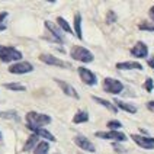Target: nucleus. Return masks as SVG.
<instances>
[{
	"label": "nucleus",
	"mask_w": 154,
	"mask_h": 154,
	"mask_svg": "<svg viewBox=\"0 0 154 154\" xmlns=\"http://www.w3.org/2000/svg\"><path fill=\"white\" fill-rule=\"evenodd\" d=\"M48 150H50V144L47 141H41V143H38V146L35 147L34 154H48Z\"/></svg>",
	"instance_id": "412c9836"
},
{
	"label": "nucleus",
	"mask_w": 154,
	"mask_h": 154,
	"mask_svg": "<svg viewBox=\"0 0 154 154\" xmlns=\"http://www.w3.org/2000/svg\"><path fill=\"white\" fill-rule=\"evenodd\" d=\"M26 121H28V125H31V127H44V125L51 122V118L45 113L28 112L26 113Z\"/></svg>",
	"instance_id": "7ed1b4c3"
},
{
	"label": "nucleus",
	"mask_w": 154,
	"mask_h": 154,
	"mask_svg": "<svg viewBox=\"0 0 154 154\" xmlns=\"http://www.w3.org/2000/svg\"><path fill=\"white\" fill-rule=\"evenodd\" d=\"M131 54L134 57H137V58H146L147 55H148V48H147L146 44L140 41V42H137L131 48Z\"/></svg>",
	"instance_id": "f8f14e48"
},
{
	"label": "nucleus",
	"mask_w": 154,
	"mask_h": 154,
	"mask_svg": "<svg viewBox=\"0 0 154 154\" xmlns=\"http://www.w3.org/2000/svg\"><path fill=\"white\" fill-rule=\"evenodd\" d=\"M92 99H93L94 102H97L99 105H102L103 108H108L111 112H113V113H116L118 112V108L115 106V105H112L109 100H106V99H102V97H97V96H92Z\"/></svg>",
	"instance_id": "dca6fc26"
},
{
	"label": "nucleus",
	"mask_w": 154,
	"mask_h": 154,
	"mask_svg": "<svg viewBox=\"0 0 154 154\" xmlns=\"http://www.w3.org/2000/svg\"><path fill=\"white\" fill-rule=\"evenodd\" d=\"M22 58V52L16 50L15 47H6V45H0V60L3 63H13V61H20Z\"/></svg>",
	"instance_id": "f257e3e1"
},
{
	"label": "nucleus",
	"mask_w": 154,
	"mask_h": 154,
	"mask_svg": "<svg viewBox=\"0 0 154 154\" xmlns=\"http://www.w3.org/2000/svg\"><path fill=\"white\" fill-rule=\"evenodd\" d=\"M28 128L31 129L35 135H38V137H42V138H45V140H48V141H55V137L52 135L50 131H47L45 128H42V127H31V125H28Z\"/></svg>",
	"instance_id": "4468645a"
},
{
	"label": "nucleus",
	"mask_w": 154,
	"mask_h": 154,
	"mask_svg": "<svg viewBox=\"0 0 154 154\" xmlns=\"http://www.w3.org/2000/svg\"><path fill=\"white\" fill-rule=\"evenodd\" d=\"M70 55L77 61H82V63H92L94 60L93 54L89 51L85 47H80V45H74L71 50H70Z\"/></svg>",
	"instance_id": "f03ea898"
},
{
	"label": "nucleus",
	"mask_w": 154,
	"mask_h": 154,
	"mask_svg": "<svg viewBox=\"0 0 154 154\" xmlns=\"http://www.w3.org/2000/svg\"><path fill=\"white\" fill-rule=\"evenodd\" d=\"M39 60L42 61V63H45V64H48V66H57V67H64V69L70 67V64H67L66 61L60 60V58L54 57L51 54H41L39 55Z\"/></svg>",
	"instance_id": "9d476101"
},
{
	"label": "nucleus",
	"mask_w": 154,
	"mask_h": 154,
	"mask_svg": "<svg viewBox=\"0 0 154 154\" xmlns=\"http://www.w3.org/2000/svg\"><path fill=\"white\" fill-rule=\"evenodd\" d=\"M8 16H9L8 12H2L0 13V31H6V28H8L6 19H8Z\"/></svg>",
	"instance_id": "b1692460"
},
{
	"label": "nucleus",
	"mask_w": 154,
	"mask_h": 154,
	"mask_svg": "<svg viewBox=\"0 0 154 154\" xmlns=\"http://www.w3.org/2000/svg\"><path fill=\"white\" fill-rule=\"evenodd\" d=\"M113 147H115V150H116V151H124V148H122L121 146H118V144H113Z\"/></svg>",
	"instance_id": "2f4dec72"
},
{
	"label": "nucleus",
	"mask_w": 154,
	"mask_h": 154,
	"mask_svg": "<svg viewBox=\"0 0 154 154\" xmlns=\"http://www.w3.org/2000/svg\"><path fill=\"white\" fill-rule=\"evenodd\" d=\"M132 141L137 144V146L143 147L146 150H151L154 148V138L153 137H144V135H137V134H131Z\"/></svg>",
	"instance_id": "6e6552de"
},
{
	"label": "nucleus",
	"mask_w": 154,
	"mask_h": 154,
	"mask_svg": "<svg viewBox=\"0 0 154 154\" xmlns=\"http://www.w3.org/2000/svg\"><path fill=\"white\" fill-rule=\"evenodd\" d=\"M45 28L50 31V34L52 35V39L55 41V42H58V44H64V35H63V31H61L58 26H55L52 22H50V20H45Z\"/></svg>",
	"instance_id": "0eeeda50"
},
{
	"label": "nucleus",
	"mask_w": 154,
	"mask_h": 154,
	"mask_svg": "<svg viewBox=\"0 0 154 154\" xmlns=\"http://www.w3.org/2000/svg\"><path fill=\"white\" fill-rule=\"evenodd\" d=\"M103 89H105V92H108L111 94H118L124 90V85L121 83L119 80H116V79L106 77L103 80Z\"/></svg>",
	"instance_id": "20e7f679"
},
{
	"label": "nucleus",
	"mask_w": 154,
	"mask_h": 154,
	"mask_svg": "<svg viewBox=\"0 0 154 154\" xmlns=\"http://www.w3.org/2000/svg\"><path fill=\"white\" fill-rule=\"evenodd\" d=\"M55 83L60 86L61 90L67 94V96H71V97H74V99H79V93H77L76 89H74L71 85L66 83V82H63V80H58V79H55Z\"/></svg>",
	"instance_id": "ddd939ff"
},
{
	"label": "nucleus",
	"mask_w": 154,
	"mask_h": 154,
	"mask_svg": "<svg viewBox=\"0 0 154 154\" xmlns=\"http://www.w3.org/2000/svg\"><path fill=\"white\" fill-rule=\"evenodd\" d=\"M138 28L143 29V31H154V20H151V22H143V23L138 25Z\"/></svg>",
	"instance_id": "393cba45"
},
{
	"label": "nucleus",
	"mask_w": 154,
	"mask_h": 154,
	"mask_svg": "<svg viewBox=\"0 0 154 154\" xmlns=\"http://www.w3.org/2000/svg\"><path fill=\"white\" fill-rule=\"evenodd\" d=\"M57 23H58V26H60L64 32H67V34H73V29H71V26L69 25V22H67L64 17H61V16L57 17Z\"/></svg>",
	"instance_id": "4be33fe9"
},
{
	"label": "nucleus",
	"mask_w": 154,
	"mask_h": 154,
	"mask_svg": "<svg viewBox=\"0 0 154 154\" xmlns=\"http://www.w3.org/2000/svg\"><path fill=\"white\" fill-rule=\"evenodd\" d=\"M148 66L154 70V58H150V60H148Z\"/></svg>",
	"instance_id": "7c9ffc66"
},
{
	"label": "nucleus",
	"mask_w": 154,
	"mask_h": 154,
	"mask_svg": "<svg viewBox=\"0 0 154 154\" xmlns=\"http://www.w3.org/2000/svg\"><path fill=\"white\" fill-rule=\"evenodd\" d=\"M118 70H143V66L137 61H124L116 64Z\"/></svg>",
	"instance_id": "2eb2a0df"
},
{
	"label": "nucleus",
	"mask_w": 154,
	"mask_h": 154,
	"mask_svg": "<svg viewBox=\"0 0 154 154\" xmlns=\"http://www.w3.org/2000/svg\"><path fill=\"white\" fill-rule=\"evenodd\" d=\"M147 108H148L150 111H154V100H150V102L147 103Z\"/></svg>",
	"instance_id": "c756f323"
},
{
	"label": "nucleus",
	"mask_w": 154,
	"mask_h": 154,
	"mask_svg": "<svg viewBox=\"0 0 154 154\" xmlns=\"http://www.w3.org/2000/svg\"><path fill=\"white\" fill-rule=\"evenodd\" d=\"M115 103H116V106L119 109H124L125 112H129V113H135L137 112V108L134 105H131V103H127L124 100H119V99H115Z\"/></svg>",
	"instance_id": "a211bd4d"
},
{
	"label": "nucleus",
	"mask_w": 154,
	"mask_h": 154,
	"mask_svg": "<svg viewBox=\"0 0 154 154\" xmlns=\"http://www.w3.org/2000/svg\"><path fill=\"white\" fill-rule=\"evenodd\" d=\"M5 87L6 89H9V90H15V92H25L26 87L23 85H19V83H6L5 85Z\"/></svg>",
	"instance_id": "5701e85b"
},
{
	"label": "nucleus",
	"mask_w": 154,
	"mask_h": 154,
	"mask_svg": "<svg viewBox=\"0 0 154 154\" xmlns=\"http://www.w3.org/2000/svg\"><path fill=\"white\" fill-rule=\"evenodd\" d=\"M31 71H34V66L28 61H19L9 67V73H12V74H26Z\"/></svg>",
	"instance_id": "39448f33"
},
{
	"label": "nucleus",
	"mask_w": 154,
	"mask_h": 154,
	"mask_svg": "<svg viewBox=\"0 0 154 154\" xmlns=\"http://www.w3.org/2000/svg\"><path fill=\"white\" fill-rule=\"evenodd\" d=\"M79 76L83 80V83H86L87 86H96V83H97V79L94 76V73L90 71L89 69L79 67Z\"/></svg>",
	"instance_id": "1a4fd4ad"
},
{
	"label": "nucleus",
	"mask_w": 154,
	"mask_h": 154,
	"mask_svg": "<svg viewBox=\"0 0 154 154\" xmlns=\"http://www.w3.org/2000/svg\"><path fill=\"white\" fill-rule=\"evenodd\" d=\"M87 121H89V113L86 111H77L74 118H73L74 124H83V122H87Z\"/></svg>",
	"instance_id": "6ab92c4d"
},
{
	"label": "nucleus",
	"mask_w": 154,
	"mask_h": 154,
	"mask_svg": "<svg viewBox=\"0 0 154 154\" xmlns=\"http://www.w3.org/2000/svg\"><path fill=\"white\" fill-rule=\"evenodd\" d=\"M38 135H35V134H32L31 137L28 138V141L25 143V146H23V151H29L31 148H34V147L38 146Z\"/></svg>",
	"instance_id": "aec40b11"
},
{
	"label": "nucleus",
	"mask_w": 154,
	"mask_h": 154,
	"mask_svg": "<svg viewBox=\"0 0 154 154\" xmlns=\"http://www.w3.org/2000/svg\"><path fill=\"white\" fill-rule=\"evenodd\" d=\"M74 34L79 39H83V34H82V15L76 13L74 15Z\"/></svg>",
	"instance_id": "f3484780"
},
{
	"label": "nucleus",
	"mask_w": 154,
	"mask_h": 154,
	"mask_svg": "<svg viewBox=\"0 0 154 154\" xmlns=\"http://www.w3.org/2000/svg\"><path fill=\"white\" fill-rule=\"evenodd\" d=\"M0 141H2V134H0Z\"/></svg>",
	"instance_id": "72a5a7b5"
},
{
	"label": "nucleus",
	"mask_w": 154,
	"mask_h": 154,
	"mask_svg": "<svg viewBox=\"0 0 154 154\" xmlns=\"http://www.w3.org/2000/svg\"><path fill=\"white\" fill-rule=\"evenodd\" d=\"M144 89H146L147 92H151L153 90V79H147L146 80V85H144Z\"/></svg>",
	"instance_id": "c85d7f7f"
},
{
	"label": "nucleus",
	"mask_w": 154,
	"mask_h": 154,
	"mask_svg": "<svg viewBox=\"0 0 154 154\" xmlns=\"http://www.w3.org/2000/svg\"><path fill=\"white\" fill-rule=\"evenodd\" d=\"M0 116L2 118H12V119H17L16 112L15 111H9V112H0Z\"/></svg>",
	"instance_id": "bb28decb"
},
{
	"label": "nucleus",
	"mask_w": 154,
	"mask_h": 154,
	"mask_svg": "<svg viewBox=\"0 0 154 154\" xmlns=\"http://www.w3.org/2000/svg\"><path fill=\"white\" fill-rule=\"evenodd\" d=\"M74 143H76L82 150H85V151H89V153H94V151H96L93 143L89 141V140L86 137H83V135H77V137H74Z\"/></svg>",
	"instance_id": "9b49d317"
},
{
	"label": "nucleus",
	"mask_w": 154,
	"mask_h": 154,
	"mask_svg": "<svg viewBox=\"0 0 154 154\" xmlns=\"http://www.w3.org/2000/svg\"><path fill=\"white\" fill-rule=\"evenodd\" d=\"M148 13H150V17H151V19L154 20V6L150 9V12H148Z\"/></svg>",
	"instance_id": "473e14b6"
},
{
	"label": "nucleus",
	"mask_w": 154,
	"mask_h": 154,
	"mask_svg": "<svg viewBox=\"0 0 154 154\" xmlns=\"http://www.w3.org/2000/svg\"><path fill=\"white\" fill-rule=\"evenodd\" d=\"M106 20H108V23H113V22H116V15H115V12H113V10H109V12H108V17H106Z\"/></svg>",
	"instance_id": "cd10ccee"
},
{
	"label": "nucleus",
	"mask_w": 154,
	"mask_h": 154,
	"mask_svg": "<svg viewBox=\"0 0 154 154\" xmlns=\"http://www.w3.org/2000/svg\"><path fill=\"white\" fill-rule=\"evenodd\" d=\"M96 137L97 138H103V140H113V141H121V143H124V141H127V135L125 134H122L119 131H99V132H96Z\"/></svg>",
	"instance_id": "423d86ee"
},
{
	"label": "nucleus",
	"mask_w": 154,
	"mask_h": 154,
	"mask_svg": "<svg viewBox=\"0 0 154 154\" xmlns=\"http://www.w3.org/2000/svg\"><path fill=\"white\" fill-rule=\"evenodd\" d=\"M108 127H109L112 131H116V129H119L121 127H122V124H121L119 121L113 119V121H109V122H108Z\"/></svg>",
	"instance_id": "a878e982"
}]
</instances>
